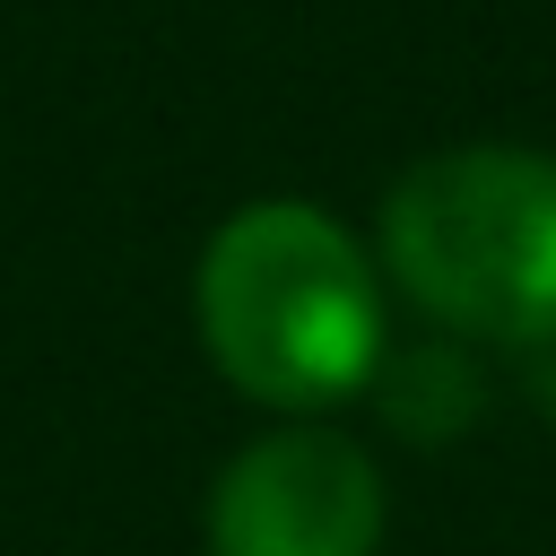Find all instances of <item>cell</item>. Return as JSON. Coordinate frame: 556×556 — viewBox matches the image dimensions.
Instances as JSON below:
<instances>
[{"label":"cell","mask_w":556,"mask_h":556,"mask_svg":"<svg viewBox=\"0 0 556 556\" xmlns=\"http://www.w3.org/2000/svg\"><path fill=\"white\" fill-rule=\"evenodd\" d=\"M539 400H547V417H556V356L539 365Z\"/></svg>","instance_id":"4"},{"label":"cell","mask_w":556,"mask_h":556,"mask_svg":"<svg viewBox=\"0 0 556 556\" xmlns=\"http://www.w3.org/2000/svg\"><path fill=\"white\" fill-rule=\"evenodd\" d=\"M382 469L321 426L243 443L208 486V556H374Z\"/></svg>","instance_id":"3"},{"label":"cell","mask_w":556,"mask_h":556,"mask_svg":"<svg viewBox=\"0 0 556 556\" xmlns=\"http://www.w3.org/2000/svg\"><path fill=\"white\" fill-rule=\"evenodd\" d=\"M391 278L469 339H556V156L443 148L382 200Z\"/></svg>","instance_id":"2"},{"label":"cell","mask_w":556,"mask_h":556,"mask_svg":"<svg viewBox=\"0 0 556 556\" xmlns=\"http://www.w3.org/2000/svg\"><path fill=\"white\" fill-rule=\"evenodd\" d=\"M200 348L261 408H339L382 365V278L313 200L235 208L191 278Z\"/></svg>","instance_id":"1"}]
</instances>
